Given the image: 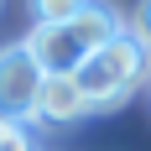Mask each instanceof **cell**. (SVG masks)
Wrapping results in <instances>:
<instances>
[{"label":"cell","mask_w":151,"mask_h":151,"mask_svg":"<svg viewBox=\"0 0 151 151\" xmlns=\"http://www.w3.org/2000/svg\"><path fill=\"white\" fill-rule=\"evenodd\" d=\"M115 37H120V16L109 11V5H99V0H89L68 26H37L21 47H26L31 63L42 68V78H73L78 68H83L104 42H115Z\"/></svg>","instance_id":"cell-1"},{"label":"cell","mask_w":151,"mask_h":151,"mask_svg":"<svg viewBox=\"0 0 151 151\" xmlns=\"http://www.w3.org/2000/svg\"><path fill=\"white\" fill-rule=\"evenodd\" d=\"M146 68H151V52L130 37V31H120L115 42H104V47L73 73V83H78V94H83L89 109H109V104H120L125 94L146 78Z\"/></svg>","instance_id":"cell-2"},{"label":"cell","mask_w":151,"mask_h":151,"mask_svg":"<svg viewBox=\"0 0 151 151\" xmlns=\"http://www.w3.org/2000/svg\"><path fill=\"white\" fill-rule=\"evenodd\" d=\"M37 94H42V68L31 63V52L0 47V120L5 125L37 120Z\"/></svg>","instance_id":"cell-3"},{"label":"cell","mask_w":151,"mask_h":151,"mask_svg":"<svg viewBox=\"0 0 151 151\" xmlns=\"http://www.w3.org/2000/svg\"><path fill=\"white\" fill-rule=\"evenodd\" d=\"M89 115V104H83V94H78L73 78H42V94H37V120L47 125H73Z\"/></svg>","instance_id":"cell-4"},{"label":"cell","mask_w":151,"mask_h":151,"mask_svg":"<svg viewBox=\"0 0 151 151\" xmlns=\"http://www.w3.org/2000/svg\"><path fill=\"white\" fill-rule=\"evenodd\" d=\"M83 5L89 0H31V16H37V26H68Z\"/></svg>","instance_id":"cell-5"},{"label":"cell","mask_w":151,"mask_h":151,"mask_svg":"<svg viewBox=\"0 0 151 151\" xmlns=\"http://www.w3.org/2000/svg\"><path fill=\"white\" fill-rule=\"evenodd\" d=\"M130 37L151 52V0H141V11H136V31H130Z\"/></svg>","instance_id":"cell-6"},{"label":"cell","mask_w":151,"mask_h":151,"mask_svg":"<svg viewBox=\"0 0 151 151\" xmlns=\"http://www.w3.org/2000/svg\"><path fill=\"white\" fill-rule=\"evenodd\" d=\"M0 151H37V146H31V141H26V130H11V141H5V146H0Z\"/></svg>","instance_id":"cell-7"}]
</instances>
